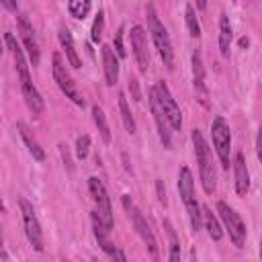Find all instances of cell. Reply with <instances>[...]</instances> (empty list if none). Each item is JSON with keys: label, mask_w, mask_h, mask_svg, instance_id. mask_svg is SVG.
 I'll return each mask as SVG.
<instances>
[{"label": "cell", "mask_w": 262, "mask_h": 262, "mask_svg": "<svg viewBox=\"0 0 262 262\" xmlns=\"http://www.w3.org/2000/svg\"><path fill=\"white\" fill-rule=\"evenodd\" d=\"M231 41H233V29H231L229 16L225 12H221V18H219V51H221L223 57L229 55Z\"/></svg>", "instance_id": "ffe728a7"}, {"label": "cell", "mask_w": 262, "mask_h": 262, "mask_svg": "<svg viewBox=\"0 0 262 262\" xmlns=\"http://www.w3.org/2000/svg\"><path fill=\"white\" fill-rule=\"evenodd\" d=\"M88 190H90V194H92V201H94V205H96V213H98L100 221H102L104 227L111 231L113 225H115V219H113L111 196H108V192H106L102 180L96 178V176H90V178H88Z\"/></svg>", "instance_id": "52a82bcc"}, {"label": "cell", "mask_w": 262, "mask_h": 262, "mask_svg": "<svg viewBox=\"0 0 262 262\" xmlns=\"http://www.w3.org/2000/svg\"><path fill=\"white\" fill-rule=\"evenodd\" d=\"M129 92L133 100H141V92H139V82L135 76H129Z\"/></svg>", "instance_id": "1f68e13d"}, {"label": "cell", "mask_w": 262, "mask_h": 262, "mask_svg": "<svg viewBox=\"0 0 262 262\" xmlns=\"http://www.w3.org/2000/svg\"><path fill=\"white\" fill-rule=\"evenodd\" d=\"M211 139H213V147L215 154L221 162L223 170H229V154H231V133H229V125L223 117H215L211 123Z\"/></svg>", "instance_id": "5b68a950"}, {"label": "cell", "mask_w": 262, "mask_h": 262, "mask_svg": "<svg viewBox=\"0 0 262 262\" xmlns=\"http://www.w3.org/2000/svg\"><path fill=\"white\" fill-rule=\"evenodd\" d=\"M88 151H90V135L88 133H82L76 139V158L78 160H86L88 158Z\"/></svg>", "instance_id": "f1b7e54d"}, {"label": "cell", "mask_w": 262, "mask_h": 262, "mask_svg": "<svg viewBox=\"0 0 262 262\" xmlns=\"http://www.w3.org/2000/svg\"><path fill=\"white\" fill-rule=\"evenodd\" d=\"M53 80L57 82V86H59V90L66 94V98H70L74 104H78V106H84L86 104V100L82 98V94L78 92V88H76V84H74V80H72V76L68 74V70H66V66H63V59H61V55L59 53H53Z\"/></svg>", "instance_id": "ba28073f"}, {"label": "cell", "mask_w": 262, "mask_h": 262, "mask_svg": "<svg viewBox=\"0 0 262 262\" xmlns=\"http://www.w3.org/2000/svg\"><path fill=\"white\" fill-rule=\"evenodd\" d=\"M256 154H258V160L262 164V125L258 127V133H256Z\"/></svg>", "instance_id": "836d02e7"}, {"label": "cell", "mask_w": 262, "mask_h": 262, "mask_svg": "<svg viewBox=\"0 0 262 262\" xmlns=\"http://www.w3.org/2000/svg\"><path fill=\"white\" fill-rule=\"evenodd\" d=\"M233 180H235V192L239 196H246L250 190V172H248V166H246L242 151H237L235 160H233Z\"/></svg>", "instance_id": "9a60e30c"}, {"label": "cell", "mask_w": 262, "mask_h": 262, "mask_svg": "<svg viewBox=\"0 0 262 262\" xmlns=\"http://www.w3.org/2000/svg\"><path fill=\"white\" fill-rule=\"evenodd\" d=\"M18 205H20L23 225H25V235H27L29 244L33 246V250L43 252V233H41V225H39V219H37V215H35L33 205H31L27 199H20Z\"/></svg>", "instance_id": "9c48e42d"}, {"label": "cell", "mask_w": 262, "mask_h": 262, "mask_svg": "<svg viewBox=\"0 0 262 262\" xmlns=\"http://www.w3.org/2000/svg\"><path fill=\"white\" fill-rule=\"evenodd\" d=\"M178 192H180V199H182V203L186 207V213H188L192 229L201 231V227H203V207L196 201L194 178H192V172H190L188 166H182L180 172H178Z\"/></svg>", "instance_id": "6da1fadb"}, {"label": "cell", "mask_w": 262, "mask_h": 262, "mask_svg": "<svg viewBox=\"0 0 262 262\" xmlns=\"http://www.w3.org/2000/svg\"><path fill=\"white\" fill-rule=\"evenodd\" d=\"M102 29H104V12L98 10L94 16V23H92V31H90V39L94 43H98L102 39Z\"/></svg>", "instance_id": "83f0119b"}, {"label": "cell", "mask_w": 262, "mask_h": 262, "mask_svg": "<svg viewBox=\"0 0 262 262\" xmlns=\"http://www.w3.org/2000/svg\"><path fill=\"white\" fill-rule=\"evenodd\" d=\"M113 43H115V53H117L119 57H125L127 51H125V45H123V27H119V31L115 33Z\"/></svg>", "instance_id": "f546056e"}, {"label": "cell", "mask_w": 262, "mask_h": 262, "mask_svg": "<svg viewBox=\"0 0 262 262\" xmlns=\"http://www.w3.org/2000/svg\"><path fill=\"white\" fill-rule=\"evenodd\" d=\"M119 108H121V121H123L127 133L133 135V133H135V119H133V115H131V108H129V104H127L125 94H119Z\"/></svg>", "instance_id": "484cf974"}, {"label": "cell", "mask_w": 262, "mask_h": 262, "mask_svg": "<svg viewBox=\"0 0 262 262\" xmlns=\"http://www.w3.org/2000/svg\"><path fill=\"white\" fill-rule=\"evenodd\" d=\"M164 227L168 231V237H170V254H168V262H180V242L176 237V231L172 227V223L166 219L164 221Z\"/></svg>", "instance_id": "d4e9b609"}, {"label": "cell", "mask_w": 262, "mask_h": 262, "mask_svg": "<svg viewBox=\"0 0 262 262\" xmlns=\"http://www.w3.org/2000/svg\"><path fill=\"white\" fill-rule=\"evenodd\" d=\"M16 131H18V135L23 137V141H25L29 154H31L37 162H43V160H45V151H43V147L39 145V141L35 139V135H33V131L29 129V125L23 123V121H18V123H16Z\"/></svg>", "instance_id": "e0dca14e"}, {"label": "cell", "mask_w": 262, "mask_h": 262, "mask_svg": "<svg viewBox=\"0 0 262 262\" xmlns=\"http://www.w3.org/2000/svg\"><path fill=\"white\" fill-rule=\"evenodd\" d=\"M260 258H262V239H260Z\"/></svg>", "instance_id": "d590c367"}, {"label": "cell", "mask_w": 262, "mask_h": 262, "mask_svg": "<svg viewBox=\"0 0 262 262\" xmlns=\"http://www.w3.org/2000/svg\"><path fill=\"white\" fill-rule=\"evenodd\" d=\"M248 45H250V39L248 37H242L239 39V47H248Z\"/></svg>", "instance_id": "e575fe53"}, {"label": "cell", "mask_w": 262, "mask_h": 262, "mask_svg": "<svg viewBox=\"0 0 262 262\" xmlns=\"http://www.w3.org/2000/svg\"><path fill=\"white\" fill-rule=\"evenodd\" d=\"M203 225H205V229L209 231L211 239L219 242V239L223 237V229H221V225H219V219L215 217V213H213L211 207H207V205H203Z\"/></svg>", "instance_id": "7402d4cb"}, {"label": "cell", "mask_w": 262, "mask_h": 262, "mask_svg": "<svg viewBox=\"0 0 262 262\" xmlns=\"http://www.w3.org/2000/svg\"><path fill=\"white\" fill-rule=\"evenodd\" d=\"M190 63H192V82H194V90L203 96V100H205V96H207V78H205V66H203V57H201V53L199 51H194L192 53V57H190Z\"/></svg>", "instance_id": "ac0fdd59"}, {"label": "cell", "mask_w": 262, "mask_h": 262, "mask_svg": "<svg viewBox=\"0 0 262 262\" xmlns=\"http://www.w3.org/2000/svg\"><path fill=\"white\" fill-rule=\"evenodd\" d=\"M145 16H147V31H149V35H151V41H154V45H156V49H158V53H160L164 66H166L168 70H174L172 41H170V35H168V31H166L164 23L158 18L154 4H147Z\"/></svg>", "instance_id": "7a4b0ae2"}, {"label": "cell", "mask_w": 262, "mask_h": 262, "mask_svg": "<svg viewBox=\"0 0 262 262\" xmlns=\"http://www.w3.org/2000/svg\"><path fill=\"white\" fill-rule=\"evenodd\" d=\"M192 145H194V156H196V164H199V176H201V184L203 190L207 194L215 192V168H213V158H211V149L203 137V133L199 129H192Z\"/></svg>", "instance_id": "3957f363"}, {"label": "cell", "mask_w": 262, "mask_h": 262, "mask_svg": "<svg viewBox=\"0 0 262 262\" xmlns=\"http://www.w3.org/2000/svg\"><path fill=\"white\" fill-rule=\"evenodd\" d=\"M16 18H18V33H20L23 45H25V49H27V53H29V59H31L33 68H35V66H39L41 53H39V43H37V39H35L33 25L29 23V18H27L25 14H18Z\"/></svg>", "instance_id": "4fadbf2b"}, {"label": "cell", "mask_w": 262, "mask_h": 262, "mask_svg": "<svg viewBox=\"0 0 262 262\" xmlns=\"http://www.w3.org/2000/svg\"><path fill=\"white\" fill-rule=\"evenodd\" d=\"M100 53H102V66H104V80L108 86H115L119 80V55L111 45H102Z\"/></svg>", "instance_id": "2e32d148"}, {"label": "cell", "mask_w": 262, "mask_h": 262, "mask_svg": "<svg viewBox=\"0 0 262 262\" xmlns=\"http://www.w3.org/2000/svg\"><path fill=\"white\" fill-rule=\"evenodd\" d=\"M184 23H186V29H188L190 37L199 39V37H201V23H199L196 10H194V6H192L190 2L184 6Z\"/></svg>", "instance_id": "cb8c5ba5"}, {"label": "cell", "mask_w": 262, "mask_h": 262, "mask_svg": "<svg viewBox=\"0 0 262 262\" xmlns=\"http://www.w3.org/2000/svg\"><path fill=\"white\" fill-rule=\"evenodd\" d=\"M149 108H151V115H154V121H156V129H158V135H160V141L166 149L172 147V131H170V125H168V119L164 115V108L160 104V98H158V90L156 86L149 88Z\"/></svg>", "instance_id": "8fae6325"}, {"label": "cell", "mask_w": 262, "mask_h": 262, "mask_svg": "<svg viewBox=\"0 0 262 262\" xmlns=\"http://www.w3.org/2000/svg\"><path fill=\"white\" fill-rule=\"evenodd\" d=\"M90 2L88 0H72V2H68V12L74 16V18H84L86 14H88V10H90Z\"/></svg>", "instance_id": "4316f807"}, {"label": "cell", "mask_w": 262, "mask_h": 262, "mask_svg": "<svg viewBox=\"0 0 262 262\" xmlns=\"http://www.w3.org/2000/svg\"><path fill=\"white\" fill-rule=\"evenodd\" d=\"M4 43H6V47H8L10 53H12L14 68H16V74H18V78H20V86H23V84H33V82H31V74H29V66H27V59H25V53H23L20 45L16 43L14 35H12V33H4Z\"/></svg>", "instance_id": "5bb4252c"}, {"label": "cell", "mask_w": 262, "mask_h": 262, "mask_svg": "<svg viewBox=\"0 0 262 262\" xmlns=\"http://www.w3.org/2000/svg\"><path fill=\"white\" fill-rule=\"evenodd\" d=\"M129 39H131V49H133V55L137 59L139 70L147 72V68H149V51H147V39H145L143 27H139V25L131 27Z\"/></svg>", "instance_id": "7c38bea8"}, {"label": "cell", "mask_w": 262, "mask_h": 262, "mask_svg": "<svg viewBox=\"0 0 262 262\" xmlns=\"http://www.w3.org/2000/svg\"><path fill=\"white\" fill-rule=\"evenodd\" d=\"M20 90H23L25 102H27V106L33 111V115H41V113H43V108H45V102H43V98H41L39 90H37L33 84H23V86H20Z\"/></svg>", "instance_id": "44dd1931"}, {"label": "cell", "mask_w": 262, "mask_h": 262, "mask_svg": "<svg viewBox=\"0 0 262 262\" xmlns=\"http://www.w3.org/2000/svg\"><path fill=\"white\" fill-rule=\"evenodd\" d=\"M57 37H59V43H61V47H63V51H66V59H68V63H70L72 68H76V70L82 68V61H80L78 51H76V47H74L72 33H70L66 27H61L59 33H57Z\"/></svg>", "instance_id": "d6986e66"}, {"label": "cell", "mask_w": 262, "mask_h": 262, "mask_svg": "<svg viewBox=\"0 0 262 262\" xmlns=\"http://www.w3.org/2000/svg\"><path fill=\"white\" fill-rule=\"evenodd\" d=\"M123 207H125V211L129 213V217H131V221H133V227H135V231L139 233V237L143 239V244H145L147 252L151 254V260H154V262H158L156 235H154V231H151V227H149L147 219H145V217H143V213L135 207V203L131 201V196H129V194H123Z\"/></svg>", "instance_id": "277c9868"}, {"label": "cell", "mask_w": 262, "mask_h": 262, "mask_svg": "<svg viewBox=\"0 0 262 262\" xmlns=\"http://www.w3.org/2000/svg\"><path fill=\"white\" fill-rule=\"evenodd\" d=\"M57 147H59V156H61V160H63V164H66V168H68V172H74V164H72V156H70V151H68V145H66V143H59Z\"/></svg>", "instance_id": "4dcf8cb0"}, {"label": "cell", "mask_w": 262, "mask_h": 262, "mask_svg": "<svg viewBox=\"0 0 262 262\" xmlns=\"http://www.w3.org/2000/svg\"><path fill=\"white\" fill-rule=\"evenodd\" d=\"M156 192H158V201L162 205H166V188H164V182L162 180H156Z\"/></svg>", "instance_id": "d6a6232c"}, {"label": "cell", "mask_w": 262, "mask_h": 262, "mask_svg": "<svg viewBox=\"0 0 262 262\" xmlns=\"http://www.w3.org/2000/svg\"><path fill=\"white\" fill-rule=\"evenodd\" d=\"M156 90H158V98H160V104H162V108H164V115H166V119H168L170 129H172V131H180V129H182V113H180V106H178V102L174 100L170 88L166 86L164 80H160V82L156 84Z\"/></svg>", "instance_id": "30bf717a"}, {"label": "cell", "mask_w": 262, "mask_h": 262, "mask_svg": "<svg viewBox=\"0 0 262 262\" xmlns=\"http://www.w3.org/2000/svg\"><path fill=\"white\" fill-rule=\"evenodd\" d=\"M217 213H219V219L223 221L233 246L235 248H244V244H246V223L242 221L239 213H235V209L229 207L225 201L217 203Z\"/></svg>", "instance_id": "8992f818"}, {"label": "cell", "mask_w": 262, "mask_h": 262, "mask_svg": "<svg viewBox=\"0 0 262 262\" xmlns=\"http://www.w3.org/2000/svg\"><path fill=\"white\" fill-rule=\"evenodd\" d=\"M92 119H94V125H96L98 133H100L102 141L104 143H111L113 137H111V129H108V123H106V115H104V111L98 104L92 106Z\"/></svg>", "instance_id": "603a6c76"}]
</instances>
